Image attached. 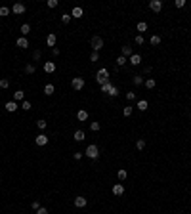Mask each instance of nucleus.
Segmentation results:
<instances>
[{"label": "nucleus", "mask_w": 191, "mask_h": 214, "mask_svg": "<svg viewBox=\"0 0 191 214\" xmlns=\"http://www.w3.org/2000/svg\"><path fill=\"white\" fill-rule=\"evenodd\" d=\"M58 4H59L58 0H48V2H46V6H48L50 10H54V8H58Z\"/></svg>", "instance_id": "35"}, {"label": "nucleus", "mask_w": 191, "mask_h": 214, "mask_svg": "<svg viewBox=\"0 0 191 214\" xmlns=\"http://www.w3.org/2000/svg\"><path fill=\"white\" fill-rule=\"evenodd\" d=\"M76 119H79L80 122L88 121V111H84V109H79V111H76Z\"/></svg>", "instance_id": "14"}, {"label": "nucleus", "mask_w": 191, "mask_h": 214, "mask_svg": "<svg viewBox=\"0 0 191 214\" xmlns=\"http://www.w3.org/2000/svg\"><path fill=\"white\" fill-rule=\"evenodd\" d=\"M121 52H122V56H124V57H130L132 54H134V50H132V46H122V48H121Z\"/></svg>", "instance_id": "20"}, {"label": "nucleus", "mask_w": 191, "mask_h": 214, "mask_svg": "<svg viewBox=\"0 0 191 214\" xmlns=\"http://www.w3.org/2000/svg\"><path fill=\"white\" fill-rule=\"evenodd\" d=\"M82 15H84V10H82L80 6H75L73 12H71V17H75V19H80Z\"/></svg>", "instance_id": "9"}, {"label": "nucleus", "mask_w": 191, "mask_h": 214, "mask_svg": "<svg viewBox=\"0 0 191 214\" xmlns=\"http://www.w3.org/2000/svg\"><path fill=\"white\" fill-rule=\"evenodd\" d=\"M10 88V80L8 79H0V90H6Z\"/></svg>", "instance_id": "32"}, {"label": "nucleus", "mask_w": 191, "mask_h": 214, "mask_svg": "<svg viewBox=\"0 0 191 214\" xmlns=\"http://www.w3.org/2000/svg\"><path fill=\"white\" fill-rule=\"evenodd\" d=\"M54 92H55V86L54 84H46L44 86V94H46V96H52Z\"/></svg>", "instance_id": "24"}, {"label": "nucleus", "mask_w": 191, "mask_h": 214, "mask_svg": "<svg viewBox=\"0 0 191 214\" xmlns=\"http://www.w3.org/2000/svg\"><path fill=\"white\" fill-rule=\"evenodd\" d=\"M31 107H33V105H31V101H29V100H25V101H21V109H23V111H29Z\"/></svg>", "instance_id": "37"}, {"label": "nucleus", "mask_w": 191, "mask_h": 214, "mask_svg": "<svg viewBox=\"0 0 191 214\" xmlns=\"http://www.w3.org/2000/svg\"><path fill=\"white\" fill-rule=\"evenodd\" d=\"M136 147H138V149H143V147H145V140H138V142H136Z\"/></svg>", "instance_id": "43"}, {"label": "nucleus", "mask_w": 191, "mask_h": 214, "mask_svg": "<svg viewBox=\"0 0 191 214\" xmlns=\"http://www.w3.org/2000/svg\"><path fill=\"white\" fill-rule=\"evenodd\" d=\"M54 71H55V63H54V61H46V63H44V73L50 75V73H54Z\"/></svg>", "instance_id": "18"}, {"label": "nucleus", "mask_w": 191, "mask_h": 214, "mask_svg": "<svg viewBox=\"0 0 191 214\" xmlns=\"http://www.w3.org/2000/svg\"><path fill=\"white\" fill-rule=\"evenodd\" d=\"M149 44H151V46H159V44H161V36H159V35H153L151 38H149Z\"/></svg>", "instance_id": "23"}, {"label": "nucleus", "mask_w": 191, "mask_h": 214, "mask_svg": "<svg viewBox=\"0 0 191 214\" xmlns=\"http://www.w3.org/2000/svg\"><path fill=\"white\" fill-rule=\"evenodd\" d=\"M73 140H75V142H84V140H86V134L82 132V130H76V132L73 134Z\"/></svg>", "instance_id": "16"}, {"label": "nucleus", "mask_w": 191, "mask_h": 214, "mask_svg": "<svg viewBox=\"0 0 191 214\" xmlns=\"http://www.w3.org/2000/svg\"><path fill=\"white\" fill-rule=\"evenodd\" d=\"M136 107L140 109V111H147L149 103H147V100H140V101H136Z\"/></svg>", "instance_id": "21"}, {"label": "nucleus", "mask_w": 191, "mask_h": 214, "mask_svg": "<svg viewBox=\"0 0 191 214\" xmlns=\"http://www.w3.org/2000/svg\"><path fill=\"white\" fill-rule=\"evenodd\" d=\"M40 57H42V52H40V50H34V54H33V59H34V61H38Z\"/></svg>", "instance_id": "42"}, {"label": "nucleus", "mask_w": 191, "mask_h": 214, "mask_svg": "<svg viewBox=\"0 0 191 214\" xmlns=\"http://www.w3.org/2000/svg\"><path fill=\"white\" fill-rule=\"evenodd\" d=\"M73 203H75V206H76V208H84L86 205H88V199H86V197H76Z\"/></svg>", "instance_id": "8"}, {"label": "nucleus", "mask_w": 191, "mask_h": 214, "mask_svg": "<svg viewBox=\"0 0 191 214\" xmlns=\"http://www.w3.org/2000/svg\"><path fill=\"white\" fill-rule=\"evenodd\" d=\"M6 15H10V8L2 6V8H0V17H6Z\"/></svg>", "instance_id": "40"}, {"label": "nucleus", "mask_w": 191, "mask_h": 214, "mask_svg": "<svg viewBox=\"0 0 191 214\" xmlns=\"http://www.w3.org/2000/svg\"><path fill=\"white\" fill-rule=\"evenodd\" d=\"M34 71H37V65H33V63H27V65H25V73H27V75H33Z\"/></svg>", "instance_id": "27"}, {"label": "nucleus", "mask_w": 191, "mask_h": 214, "mask_svg": "<svg viewBox=\"0 0 191 214\" xmlns=\"http://www.w3.org/2000/svg\"><path fill=\"white\" fill-rule=\"evenodd\" d=\"M149 8H151L155 14H159L163 10V2H161V0H151V2H149Z\"/></svg>", "instance_id": "7"}, {"label": "nucleus", "mask_w": 191, "mask_h": 214, "mask_svg": "<svg viewBox=\"0 0 191 214\" xmlns=\"http://www.w3.org/2000/svg\"><path fill=\"white\" fill-rule=\"evenodd\" d=\"M15 44H17V46H19V48H21V50H25V48H29V40L25 38V36H19V38L15 40Z\"/></svg>", "instance_id": "13"}, {"label": "nucleus", "mask_w": 191, "mask_h": 214, "mask_svg": "<svg viewBox=\"0 0 191 214\" xmlns=\"http://www.w3.org/2000/svg\"><path fill=\"white\" fill-rule=\"evenodd\" d=\"M126 100L134 101V100H136V94H134V92H126Z\"/></svg>", "instance_id": "44"}, {"label": "nucleus", "mask_w": 191, "mask_h": 214, "mask_svg": "<svg viewBox=\"0 0 191 214\" xmlns=\"http://www.w3.org/2000/svg\"><path fill=\"white\" fill-rule=\"evenodd\" d=\"M0 94H2V90H0Z\"/></svg>", "instance_id": "50"}, {"label": "nucleus", "mask_w": 191, "mask_h": 214, "mask_svg": "<svg viewBox=\"0 0 191 214\" xmlns=\"http://www.w3.org/2000/svg\"><path fill=\"white\" fill-rule=\"evenodd\" d=\"M100 128H101V124L97 122V121H94V122H90V130H92V132H97V130H100Z\"/></svg>", "instance_id": "33"}, {"label": "nucleus", "mask_w": 191, "mask_h": 214, "mask_svg": "<svg viewBox=\"0 0 191 214\" xmlns=\"http://www.w3.org/2000/svg\"><path fill=\"white\" fill-rule=\"evenodd\" d=\"M90 44H92V50H94V52H100L101 48H103V38H101V36H92V40H90Z\"/></svg>", "instance_id": "4"}, {"label": "nucleus", "mask_w": 191, "mask_h": 214, "mask_svg": "<svg viewBox=\"0 0 191 214\" xmlns=\"http://www.w3.org/2000/svg\"><path fill=\"white\" fill-rule=\"evenodd\" d=\"M37 126H38L40 130H46V126H48V122H46L44 119H40V121H37Z\"/></svg>", "instance_id": "36"}, {"label": "nucleus", "mask_w": 191, "mask_h": 214, "mask_svg": "<svg viewBox=\"0 0 191 214\" xmlns=\"http://www.w3.org/2000/svg\"><path fill=\"white\" fill-rule=\"evenodd\" d=\"M126 176H128V172H126L124 168H121V170L117 172V178L121 180V182H124V180H126Z\"/></svg>", "instance_id": "26"}, {"label": "nucleus", "mask_w": 191, "mask_h": 214, "mask_svg": "<svg viewBox=\"0 0 191 214\" xmlns=\"http://www.w3.org/2000/svg\"><path fill=\"white\" fill-rule=\"evenodd\" d=\"M48 142H50V138H48L46 134H38L37 138H34V143H37L38 147H44V145L48 143Z\"/></svg>", "instance_id": "6"}, {"label": "nucleus", "mask_w": 191, "mask_h": 214, "mask_svg": "<svg viewBox=\"0 0 191 214\" xmlns=\"http://www.w3.org/2000/svg\"><path fill=\"white\" fill-rule=\"evenodd\" d=\"M122 193H124V185H122V184H115V185H113V195H122Z\"/></svg>", "instance_id": "17"}, {"label": "nucleus", "mask_w": 191, "mask_h": 214, "mask_svg": "<svg viewBox=\"0 0 191 214\" xmlns=\"http://www.w3.org/2000/svg\"><path fill=\"white\" fill-rule=\"evenodd\" d=\"M100 88H101V92H103V94H109V96H113V98L118 96V88H117V86H113L111 82H107V84H103V86H100Z\"/></svg>", "instance_id": "3"}, {"label": "nucleus", "mask_w": 191, "mask_h": 214, "mask_svg": "<svg viewBox=\"0 0 191 214\" xmlns=\"http://www.w3.org/2000/svg\"><path fill=\"white\" fill-rule=\"evenodd\" d=\"M55 42H58V36H55L54 33H50L48 36H46V44H48L50 48H55Z\"/></svg>", "instance_id": "10"}, {"label": "nucleus", "mask_w": 191, "mask_h": 214, "mask_svg": "<svg viewBox=\"0 0 191 214\" xmlns=\"http://www.w3.org/2000/svg\"><path fill=\"white\" fill-rule=\"evenodd\" d=\"M82 155H84V153H75V155H73V159H75V161H80V159H82Z\"/></svg>", "instance_id": "47"}, {"label": "nucleus", "mask_w": 191, "mask_h": 214, "mask_svg": "<svg viewBox=\"0 0 191 214\" xmlns=\"http://www.w3.org/2000/svg\"><path fill=\"white\" fill-rule=\"evenodd\" d=\"M151 71H153V67H149V65H147V67H143V73H145V75H149Z\"/></svg>", "instance_id": "48"}, {"label": "nucleus", "mask_w": 191, "mask_h": 214, "mask_svg": "<svg viewBox=\"0 0 191 214\" xmlns=\"http://www.w3.org/2000/svg\"><path fill=\"white\" fill-rule=\"evenodd\" d=\"M96 80L100 82V86L107 84V82H111V80H109V71H107L105 67H101V69L97 71V75H96Z\"/></svg>", "instance_id": "1"}, {"label": "nucleus", "mask_w": 191, "mask_h": 214, "mask_svg": "<svg viewBox=\"0 0 191 214\" xmlns=\"http://www.w3.org/2000/svg\"><path fill=\"white\" fill-rule=\"evenodd\" d=\"M132 111H134V107H132V105H126V107H122V115H124V117H130V115H132Z\"/></svg>", "instance_id": "29"}, {"label": "nucleus", "mask_w": 191, "mask_h": 214, "mask_svg": "<svg viewBox=\"0 0 191 214\" xmlns=\"http://www.w3.org/2000/svg\"><path fill=\"white\" fill-rule=\"evenodd\" d=\"M31 208H33V210H34V212H37V210H38V208H40V201H37V199H34L33 203H31Z\"/></svg>", "instance_id": "41"}, {"label": "nucleus", "mask_w": 191, "mask_h": 214, "mask_svg": "<svg viewBox=\"0 0 191 214\" xmlns=\"http://www.w3.org/2000/svg\"><path fill=\"white\" fill-rule=\"evenodd\" d=\"M90 61H94V63L100 61V52H92V54H90Z\"/></svg>", "instance_id": "38"}, {"label": "nucleus", "mask_w": 191, "mask_h": 214, "mask_svg": "<svg viewBox=\"0 0 191 214\" xmlns=\"http://www.w3.org/2000/svg\"><path fill=\"white\" fill-rule=\"evenodd\" d=\"M132 82H134V84H136V86H140L142 82H143V77H142V75H136V77H134V79H132Z\"/></svg>", "instance_id": "34"}, {"label": "nucleus", "mask_w": 191, "mask_h": 214, "mask_svg": "<svg viewBox=\"0 0 191 214\" xmlns=\"http://www.w3.org/2000/svg\"><path fill=\"white\" fill-rule=\"evenodd\" d=\"M71 19H73V17H71V14H61V23H71Z\"/></svg>", "instance_id": "30"}, {"label": "nucleus", "mask_w": 191, "mask_h": 214, "mask_svg": "<svg viewBox=\"0 0 191 214\" xmlns=\"http://www.w3.org/2000/svg\"><path fill=\"white\" fill-rule=\"evenodd\" d=\"M84 84H86V82H84V79H82V77H75V79L71 80V86H73V90H76V92L82 90V88H84Z\"/></svg>", "instance_id": "5"}, {"label": "nucleus", "mask_w": 191, "mask_h": 214, "mask_svg": "<svg viewBox=\"0 0 191 214\" xmlns=\"http://www.w3.org/2000/svg\"><path fill=\"white\" fill-rule=\"evenodd\" d=\"M12 14H15V15H21V14H25V6H23V4H13V6H12Z\"/></svg>", "instance_id": "11"}, {"label": "nucleus", "mask_w": 191, "mask_h": 214, "mask_svg": "<svg viewBox=\"0 0 191 214\" xmlns=\"http://www.w3.org/2000/svg\"><path fill=\"white\" fill-rule=\"evenodd\" d=\"M13 101H25V92L23 90L13 92Z\"/></svg>", "instance_id": "19"}, {"label": "nucleus", "mask_w": 191, "mask_h": 214, "mask_svg": "<svg viewBox=\"0 0 191 214\" xmlns=\"http://www.w3.org/2000/svg\"><path fill=\"white\" fill-rule=\"evenodd\" d=\"M52 54H54L55 57H58V56H59V48H52Z\"/></svg>", "instance_id": "49"}, {"label": "nucleus", "mask_w": 191, "mask_h": 214, "mask_svg": "<svg viewBox=\"0 0 191 214\" xmlns=\"http://www.w3.org/2000/svg\"><path fill=\"white\" fill-rule=\"evenodd\" d=\"M174 4H176V8H184L185 6V0H176Z\"/></svg>", "instance_id": "45"}, {"label": "nucleus", "mask_w": 191, "mask_h": 214, "mask_svg": "<svg viewBox=\"0 0 191 214\" xmlns=\"http://www.w3.org/2000/svg\"><path fill=\"white\" fill-rule=\"evenodd\" d=\"M126 61H128V59H126L124 56H118V57H117V67H122V65H126Z\"/></svg>", "instance_id": "31"}, {"label": "nucleus", "mask_w": 191, "mask_h": 214, "mask_svg": "<svg viewBox=\"0 0 191 214\" xmlns=\"http://www.w3.org/2000/svg\"><path fill=\"white\" fill-rule=\"evenodd\" d=\"M4 107H6V111H8V113H13V111H17V107H19V105H17V101H13V100H12V101H8Z\"/></svg>", "instance_id": "15"}, {"label": "nucleus", "mask_w": 191, "mask_h": 214, "mask_svg": "<svg viewBox=\"0 0 191 214\" xmlns=\"http://www.w3.org/2000/svg\"><path fill=\"white\" fill-rule=\"evenodd\" d=\"M19 33H21L23 36H27V35L31 33V25H29V23H23V25H21V29H19Z\"/></svg>", "instance_id": "22"}, {"label": "nucleus", "mask_w": 191, "mask_h": 214, "mask_svg": "<svg viewBox=\"0 0 191 214\" xmlns=\"http://www.w3.org/2000/svg\"><path fill=\"white\" fill-rule=\"evenodd\" d=\"M143 84H145V88H149V90H153V88L157 86V80H155V79H147L145 82H143Z\"/></svg>", "instance_id": "25"}, {"label": "nucleus", "mask_w": 191, "mask_h": 214, "mask_svg": "<svg viewBox=\"0 0 191 214\" xmlns=\"http://www.w3.org/2000/svg\"><path fill=\"white\" fill-rule=\"evenodd\" d=\"M37 214H48V208H44V206H40L38 210H37Z\"/></svg>", "instance_id": "46"}, {"label": "nucleus", "mask_w": 191, "mask_h": 214, "mask_svg": "<svg viewBox=\"0 0 191 214\" xmlns=\"http://www.w3.org/2000/svg\"><path fill=\"white\" fill-rule=\"evenodd\" d=\"M84 155H86V157H90L92 161H96L97 157H100V149H97V145H96V143H90L88 147H86Z\"/></svg>", "instance_id": "2"}, {"label": "nucleus", "mask_w": 191, "mask_h": 214, "mask_svg": "<svg viewBox=\"0 0 191 214\" xmlns=\"http://www.w3.org/2000/svg\"><path fill=\"white\" fill-rule=\"evenodd\" d=\"M128 61H130V65L136 67V65H140V63H142V56H140V54H132L130 57H128Z\"/></svg>", "instance_id": "12"}, {"label": "nucleus", "mask_w": 191, "mask_h": 214, "mask_svg": "<svg viewBox=\"0 0 191 214\" xmlns=\"http://www.w3.org/2000/svg\"><path fill=\"white\" fill-rule=\"evenodd\" d=\"M136 29L140 31V35H143V31H147V23L145 21H140V23L136 25Z\"/></svg>", "instance_id": "28"}, {"label": "nucleus", "mask_w": 191, "mask_h": 214, "mask_svg": "<svg viewBox=\"0 0 191 214\" xmlns=\"http://www.w3.org/2000/svg\"><path fill=\"white\" fill-rule=\"evenodd\" d=\"M134 42H136L138 46H143V42H145V38H143V35H138V36H136V40H134Z\"/></svg>", "instance_id": "39"}]
</instances>
